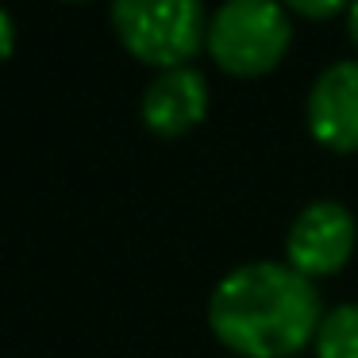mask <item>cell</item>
Wrapping results in <instances>:
<instances>
[{
    "label": "cell",
    "instance_id": "9",
    "mask_svg": "<svg viewBox=\"0 0 358 358\" xmlns=\"http://www.w3.org/2000/svg\"><path fill=\"white\" fill-rule=\"evenodd\" d=\"M12 47H16V24H12L8 12L0 8V62L12 55Z\"/></svg>",
    "mask_w": 358,
    "mask_h": 358
},
{
    "label": "cell",
    "instance_id": "8",
    "mask_svg": "<svg viewBox=\"0 0 358 358\" xmlns=\"http://www.w3.org/2000/svg\"><path fill=\"white\" fill-rule=\"evenodd\" d=\"M289 12H301V16H308V20H327V16H335V12H343V8H350L355 0H281Z\"/></svg>",
    "mask_w": 358,
    "mask_h": 358
},
{
    "label": "cell",
    "instance_id": "7",
    "mask_svg": "<svg viewBox=\"0 0 358 358\" xmlns=\"http://www.w3.org/2000/svg\"><path fill=\"white\" fill-rule=\"evenodd\" d=\"M316 358H358V304H339L320 320Z\"/></svg>",
    "mask_w": 358,
    "mask_h": 358
},
{
    "label": "cell",
    "instance_id": "5",
    "mask_svg": "<svg viewBox=\"0 0 358 358\" xmlns=\"http://www.w3.org/2000/svg\"><path fill=\"white\" fill-rule=\"evenodd\" d=\"M308 131L335 155L358 150V62H335L308 89Z\"/></svg>",
    "mask_w": 358,
    "mask_h": 358
},
{
    "label": "cell",
    "instance_id": "4",
    "mask_svg": "<svg viewBox=\"0 0 358 358\" xmlns=\"http://www.w3.org/2000/svg\"><path fill=\"white\" fill-rule=\"evenodd\" d=\"M355 255V216L339 201H312L285 235V258L301 278H331Z\"/></svg>",
    "mask_w": 358,
    "mask_h": 358
},
{
    "label": "cell",
    "instance_id": "6",
    "mask_svg": "<svg viewBox=\"0 0 358 358\" xmlns=\"http://www.w3.org/2000/svg\"><path fill=\"white\" fill-rule=\"evenodd\" d=\"M204 112H208V81L193 66L162 70L143 93V124L166 139L193 131Z\"/></svg>",
    "mask_w": 358,
    "mask_h": 358
},
{
    "label": "cell",
    "instance_id": "2",
    "mask_svg": "<svg viewBox=\"0 0 358 358\" xmlns=\"http://www.w3.org/2000/svg\"><path fill=\"white\" fill-rule=\"evenodd\" d=\"M293 27L281 0H224L208 20L212 62L231 78H262L289 55Z\"/></svg>",
    "mask_w": 358,
    "mask_h": 358
},
{
    "label": "cell",
    "instance_id": "3",
    "mask_svg": "<svg viewBox=\"0 0 358 358\" xmlns=\"http://www.w3.org/2000/svg\"><path fill=\"white\" fill-rule=\"evenodd\" d=\"M112 27L127 55L158 70L189 66L208 39L204 0H112Z\"/></svg>",
    "mask_w": 358,
    "mask_h": 358
},
{
    "label": "cell",
    "instance_id": "1",
    "mask_svg": "<svg viewBox=\"0 0 358 358\" xmlns=\"http://www.w3.org/2000/svg\"><path fill=\"white\" fill-rule=\"evenodd\" d=\"M320 293L281 262L231 270L208 301L212 335L239 358H293L320 331Z\"/></svg>",
    "mask_w": 358,
    "mask_h": 358
},
{
    "label": "cell",
    "instance_id": "10",
    "mask_svg": "<svg viewBox=\"0 0 358 358\" xmlns=\"http://www.w3.org/2000/svg\"><path fill=\"white\" fill-rule=\"evenodd\" d=\"M347 35H350V43L358 47V0L350 4V12H347Z\"/></svg>",
    "mask_w": 358,
    "mask_h": 358
}]
</instances>
